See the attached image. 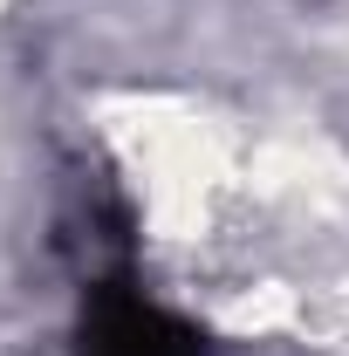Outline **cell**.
<instances>
[{
	"label": "cell",
	"mask_w": 349,
	"mask_h": 356,
	"mask_svg": "<svg viewBox=\"0 0 349 356\" xmlns=\"http://www.w3.org/2000/svg\"><path fill=\"white\" fill-rule=\"evenodd\" d=\"M69 356H213V350L185 315L151 302L131 274V254H117L110 267L83 274V309H76Z\"/></svg>",
	"instance_id": "6da1fadb"
}]
</instances>
